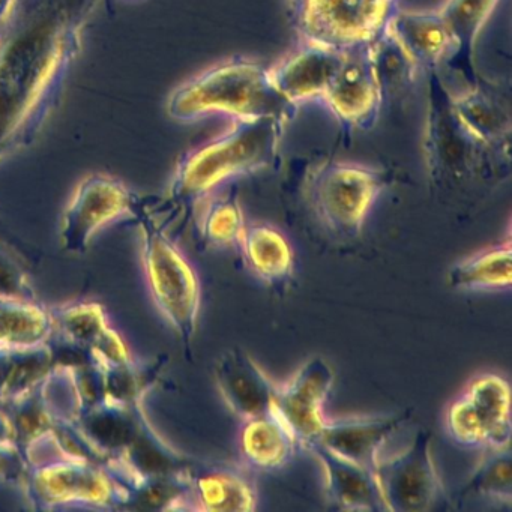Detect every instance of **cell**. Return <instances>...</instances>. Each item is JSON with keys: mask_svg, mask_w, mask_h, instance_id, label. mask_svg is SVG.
Returning a JSON list of instances; mask_svg holds the SVG:
<instances>
[{"mask_svg": "<svg viewBox=\"0 0 512 512\" xmlns=\"http://www.w3.org/2000/svg\"><path fill=\"white\" fill-rule=\"evenodd\" d=\"M287 122L280 118L233 121L229 131L184 161L173 184V202L194 205L224 182L274 166Z\"/></svg>", "mask_w": 512, "mask_h": 512, "instance_id": "1", "label": "cell"}, {"mask_svg": "<svg viewBox=\"0 0 512 512\" xmlns=\"http://www.w3.org/2000/svg\"><path fill=\"white\" fill-rule=\"evenodd\" d=\"M307 449L322 464L326 494L335 508L346 511H386L373 470L335 454L320 443H311Z\"/></svg>", "mask_w": 512, "mask_h": 512, "instance_id": "17", "label": "cell"}, {"mask_svg": "<svg viewBox=\"0 0 512 512\" xmlns=\"http://www.w3.org/2000/svg\"><path fill=\"white\" fill-rule=\"evenodd\" d=\"M383 35L415 71L437 70L457 56V40L440 11H403L397 7Z\"/></svg>", "mask_w": 512, "mask_h": 512, "instance_id": "10", "label": "cell"}, {"mask_svg": "<svg viewBox=\"0 0 512 512\" xmlns=\"http://www.w3.org/2000/svg\"><path fill=\"white\" fill-rule=\"evenodd\" d=\"M376 44L343 52L340 67L320 100L341 124L353 130H371L382 112L383 79Z\"/></svg>", "mask_w": 512, "mask_h": 512, "instance_id": "8", "label": "cell"}, {"mask_svg": "<svg viewBox=\"0 0 512 512\" xmlns=\"http://www.w3.org/2000/svg\"><path fill=\"white\" fill-rule=\"evenodd\" d=\"M140 251L146 284L155 307L185 347L193 343L199 322L202 290L193 266L167 232L166 221L137 211Z\"/></svg>", "mask_w": 512, "mask_h": 512, "instance_id": "3", "label": "cell"}, {"mask_svg": "<svg viewBox=\"0 0 512 512\" xmlns=\"http://www.w3.org/2000/svg\"><path fill=\"white\" fill-rule=\"evenodd\" d=\"M55 337L91 353L92 359L106 364H121L133 359L121 335L110 326L103 305L73 302L50 308Z\"/></svg>", "mask_w": 512, "mask_h": 512, "instance_id": "12", "label": "cell"}, {"mask_svg": "<svg viewBox=\"0 0 512 512\" xmlns=\"http://www.w3.org/2000/svg\"><path fill=\"white\" fill-rule=\"evenodd\" d=\"M499 0H448L440 8L458 44L455 58L469 61L482 26L490 19Z\"/></svg>", "mask_w": 512, "mask_h": 512, "instance_id": "26", "label": "cell"}, {"mask_svg": "<svg viewBox=\"0 0 512 512\" xmlns=\"http://www.w3.org/2000/svg\"><path fill=\"white\" fill-rule=\"evenodd\" d=\"M94 362L100 371L101 400L128 407L142 406L143 398L157 383L164 368V359L160 358L151 362H140L133 358L121 364Z\"/></svg>", "mask_w": 512, "mask_h": 512, "instance_id": "23", "label": "cell"}, {"mask_svg": "<svg viewBox=\"0 0 512 512\" xmlns=\"http://www.w3.org/2000/svg\"><path fill=\"white\" fill-rule=\"evenodd\" d=\"M388 185L379 169L347 161H328L311 173L308 194L320 223L341 239L361 235L371 206Z\"/></svg>", "mask_w": 512, "mask_h": 512, "instance_id": "5", "label": "cell"}, {"mask_svg": "<svg viewBox=\"0 0 512 512\" xmlns=\"http://www.w3.org/2000/svg\"><path fill=\"white\" fill-rule=\"evenodd\" d=\"M455 290H505L511 287V244L487 248L475 256L455 263L446 275Z\"/></svg>", "mask_w": 512, "mask_h": 512, "instance_id": "24", "label": "cell"}, {"mask_svg": "<svg viewBox=\"0 0 512 512\" xmlns=\"http://www.w3.org/2000/svg\"><path fill=\"white\" fill-rule=\"evenodd\" d=\"M343 52L304 41L299 49L269 68L272 85L293 106L322 100L328 91Z\"/></svg>", "mask_w": 512, "mask_h": 512, "instance_id": "15", "label": "cell"}, {"mask_svg": "<svg viewBox=\"0 0 512 512\" xmlns=\"http://www.w3.org/2000/svg\"><path fill=\"white\" fill-rule=\"evenodd\" d=\"M29 499L38 509H112L130 505V491L103 463L56 455L29 464L25 476Z\"/></svg>", "mask_w": 512, "mask_h": 512, "instance_id": "4", "label": "cell"}, {"mask_svg": "<svg viewBox=\"0 0 512 512\" xmlns=\"http://www.w3.org/2000/svg\"><path fill=\"white\" fill-rule=\"evenodd\" d=\"M298 440L283 419L271 410L242 421L239 449L251 469L275 472L290 463Z\"/></svg>", "mask_w": 512, "mask_h": 512, "instance_id": "18", "label": "cell"}, {"mask_svg": "<svg viewBox=\"0 0 512 512\" xmlns=\"http://www.w3.org/2000/svg\"><path fill=\"white\" fill-rule=\"evenodd\" d=\"M181 119L226 115L239 119L280 118L289 121L296 106L272 85L269 68L247 58L221 62L185 85L173 98Z\"/></svg>", "mask_w": 512, "mask_h": 512, "instance_id": "2", "label": "cell"}, {"mask_svg": "<svg viewBox=\"0 0 512 512\" xmlns=\"http://www.w3.org/2000/svg\"><path fill=\"white\" fill-rule=\"evenodd\" d=\"M251 274L269 286H283L295 272V253L283 233L268 224H247L239 241Z\"/></svg>", "mask_w": 512, "mask_h": 512, "instance_id": "20", "label": "cell"}, {"mask_svg": "<svg viewBox=\"0 0 512 512\" xmlns=\"http://www.w3.org/2000/svg\"><path fill=\"white\" fill-rule=\"evenodd\" d=\"M386 511L425 512L436 508L443 484L431 454V433L421 430L394 457L379 458L373 469Z\"/></svg>", "mask_w": 512, "mask_h": 512, "instance_id": "7", "label": "cell"}, {"mask_svg": "<svg viewBox=\"0 0 512 512\" xmlns=\"http://www.w3.org/2000/svg\"><path fill=\"white\" fill-rule=\"evenodd\" d=\"M446 428L452 439L466 448L487 449V437L470 407L469 401L461 395L446 410Z\"/></svg>", "mask_w": 512, "mask_h": 512, "instance_id": "28", "label": "cell"}, {"mask_svg": "<svg viewBox=\"0 0 512 512\" xmlns=\"http://www.w3.org/2000/svg\"><path fill=\"white\" fill-rule=\"evenodd\" d=\"M244 212L235 194L217 197L203 209L199 220V235L211 247H233L244 233Z\"/></svg>", "mask_w": 512, "mask_h": 512, "instance_id": "25", "label": "cell"}, {"mask_svg": "<svg viewBox=\"0 0 512 512\" xmlns=\"http://www.w3.org/2000/svg\"><path fill=\"white\" fill-rule=\"evenodd\" d=\"M0 299L5 301H37L28 272L16 257L0 247Z\"/></svg>", "mask_w": 512, "mask_h": 512, "instance_id": "29", "label": "cell"}, {"mask_svg": "<svg viewBox=\"0 0 512 512\" xmlns=\"http://www.w3.org/2000/svg\"><path fill=\"white\" fill-rule=\"evenodd\" d=\"M55 338L52 311L38 301L0 299V352L38 349Z\"/></svg>", "mask_w": 512, "mask_h": 512, "instance_id": "22", "label": "cell"}, {"mask_svg": "<svg viewBox=\"0 0 512 512\" xmlns=\"http://www.w3.org/2000/svg\"><path fill=\"white\" fill-rule=\"evenodd\" d=\"M335 373L326 359H308L284 385H278L274 412L290 428L299 445L317 442L325 425L326 398L334 386Z\"/></svg>", "mask_w": 512, "mask_h": 512, "instance_id": "9", "label": "cell"}, {"mask_svg": "<svg viewBox=\"0 0 512 512\" xmlns=\"http://www.w3.org/2000/svg\"><path fill=\"white\" fill-rule=\"evenodd\" d=\"M191 506L196 511L248 512L257 505L250 476L229 463H193L188 469Z\"/></svg>", "mask_w": 512, "mask_h": 512, "instance_id": "16", "label": "cell"}, {"mask_svg": "<svg viewBox=\"0 0 512 512\" xmlns=\"http://www.w3.org/2000/svg\"><path fill=\"white\" fill-rule=\"evenodd\" d=\"M448 107L452 118L473 145H496L511 131L508 110L481 86L449 97Z\"/></svg>", "mask_w": 512, "mask_h": 512, "instance_id": "19", "label": "cell"}, {"mask_svg": "<svg viewBox=\"0 0 512 512\" xmlns=\"http://www.w3.org/2000/svg\"><path fill=\"white\" fill-rule=\"evenodd\" d=\"M469 401L487 437V449L506 448L511 440V389L496 374H482L467 385Z\"/></svg>", "mask_w": 512, "mask_h": 512, "instance_id": "21", "label": "cell"}, {"mask_svg": "<svg viewBox=\"0 0 512 512\" xmlns=\"http://www.w3.org/2000/svg\"><path fill=\"white\" fill-rule=\"evenodd\" d=\"M28 469L25 455L14 440L0 443V481L23 478Z\"/></svg>", "mask_w": 512, "mask_h": 512, "instance_id": "30", "label": "cell"}, {"mask_svg": "<svg viewBox=\"0 0 512 512\" xmlns=\"http://www.w3.org/2000/svg\"><path fill=\"white\" fill-rule=\"evenodd\" d=\"M130 196L115 182L95 179L80 187L62 220L61 244L68 253H85L98 232L128 214Z\"/></svg>", "mask_w": 512, "mask_h": 512, "instance_id": "11", "label": "cell"}, {"mask_svg": "<svg viewBox=\"0 0 512 512\" xmlns=\"http://www.w3.org/2000/svg\"><path fill=\"white\" fill-rule=\"evenodd\" d=\"M214 376L221 397L242 421L274 410L278 385L245 350H226L215 362Z\"/></svg>", "mask_w": 512, "mask_h": 512, "instance_id": "14", "label": "cell"}, {"mask_svg": "<svg viewBox=\"0 0 512 512\" xmlns=\"http://www.w3.org/2000/svg\"><path fill=\"white\" fill-rule=\"evenodd\" d=\"M395 8L392 0H304L299 31L308 43L346 52L377 43Z\"/></svg>", "mask_w": 512, "mask_h": 512, "instance_id": "6", "label": "cell"}, {"mask_svg": "<svg viewBox=\"0 0 512 512\" xmlns=\"http://www.w3.org/2000/svg\"><path fill=\"white\" fill-rule=\"evenodd\" d=\"M392 2H395V0H392Z\"/></svg>", "mask_w": 512, "mask_h": 512, "instance_id": "31", "label": "cell"}, {"mask_svg": "<svg viewBox=\"0 0 512 512\" xmlns=\"http://www.w3.org/2000/svg\"><path fill=\"white\" fill-rule=\"evenodd\" d=\"M490 451V455L481 461L467 479L461 494L509 503L512 499L511 451L508 446Z\"/></svg>", "mask_w": 512, "mask_h": 512, "instance_id": "27", "label": "cell"}, {"mask_svg": "<svg viewBox=\"0 0 512 512\" xmlns=\"http://www.w3.org/2000/svg\"><path fill=\"white\" fill-rule=\"evenodd\" d=\"M412 418L409 410L392 415L326 419L317 442L335 454L373 470L385 443Z\"/></svg>", "mask_w": 512, "mask_h": 512, "instance_id": "13", "label": "cell"}]
</instances>
